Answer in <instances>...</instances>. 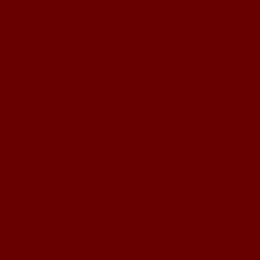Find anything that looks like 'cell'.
I'll return each instance as SVG.
<instances>
[]
</instances>
